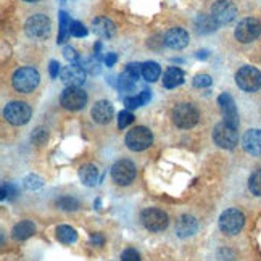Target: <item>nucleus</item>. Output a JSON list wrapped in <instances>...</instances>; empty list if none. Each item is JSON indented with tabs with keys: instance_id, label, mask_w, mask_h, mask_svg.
<instances>
[{
	"instance_id": "nucleus-1",
	"label": "nucleus",
	"mask_w": 261,
	"mask_h": 261,
	"mask_svg": "<svg viewBox=\"0 0 261 261\" xmlns=\"http://www.w3.org/2000/svg\"><path fill=\"white\" fill-rule=\"evenodd\" d=\"M39 81H41V76H39V71L31 66H24L19 68L18 71H15L12 83L13 87L18 90V92H33V90L39 86Z\"/></svg>"
},
{
	"instance_id": "nucleus-2",
	"label": "nucleus",
	"mask_w": 261,
	"mask_h": 261,
	"mask_svg": "<svg viewBox=\"0 0 261 261\" xmlns=\"http://www.w3.org/2000/svg\"><path fill=\"white\" fill-rule=\"evenodd\" d=\"M236 83L245 92H256L261 87V71L255 66H242L236 73Z\"/></svg>"
},
{
	"instance_id": "nucleus-3",
	"label": "nucleus",
	"mask_w": 261,
	"mask_h": 261,
	"mask_svg": "<svg viewBox=\"0 0 261 261\" xmlns=\"http://www.w3.org/2000/svg\"><path fill=\"white\" fill-rule=\"evenodd\" d=\"M245 224V216L236 208H229L219 216V229L227 236H236L242 230Z\"/></svg>"
},
{
	"instance_id": "nucleus-4",
	"label": "nucleus",
	"mask_w": 261,
	"mask_h": 261,
	"mask_svg": "<svg viewBox=\"0 0 261 261\" xmlns=\"http://www.w3.org/2000/svg\"><path fill=\"white\" fill-rule=\"evenodd\" d=\"M198 110L192 103H179L173 112V121L180 129H190L198 123Z\"/></svg>"
},
{
	"instance_id": "nucleus-5",
	"label": "nucleus",
	"mask_w": 261,
	"mask_h": 261,
	"mask_svg": "<svg viewBox=\"0 0 261 261\" xmlns=\"http://www.w3.org/2000/svg\"><path fill=\"white\" fill-rule=\"evenodd\" d=\"M213 140L215 144L221 148H234L239 142V133H237V127L230 126L227 123H219L216 124L215 130H213Z\"/></svg>"
},
{
	"instance_id": "nucleus-6",
	"label": "nucleus",
	"mask_w": 261,
	"mask_h": 261,
	"mask_svg": "<svg viewBox=\"0 0 261 261\" xmlns=\"http://www.w3.org/2000/svg\"><path fill=\"white\" fill-rule=\"evenodd\" d=\"M4 116L13 126L26 124L31 119V107L24 102H10L4 110Z\"/></svg>"
},
{
	"instance_id": "nucleus-7",
	"label": "nucleus",
	"mask_w": 261,
	"mask_h": 261,
	"mask_svg": "<svg viewBox=\"0 0 261 261\" xmlns=\"http://www.w3.org/2000/svg\"><path fill=\"white\" fill-rule=\"evenodd\" d=\"M152 142H153V136L144 126H137L126 134V145L130 150H134V152H142V150L148 148Z\"/></svg>"
},
{
	"instance_id": "nucleus-8",
	"label": "nucleus",
	"mask_w": 261,
	"mask_h": 261,
	"mask_svg": "<svg viewBox=\"0 0 261 261\" xmlns=\"http://www.w3.org/2000/svg\"><path fill=\"white\" fill-rule=\"evenodd\" d=\"M261 34V23L256 18H245L236 28V39L242 44L256 41Z\"/></svg>"
},
{
	"instance_id": "nucleus-9",
	"label": "nucleus",
	"mask_w": 261,
	"mask_h": 261,
	"mask_svg": "<svg viewBox=\"0 0 261 261\" xmlns=\"http://www.w3.org/2000/svg\"><path fill=\"white\" fill-rule=\"evenodd\" d=\"M60 103H62L63 108H66V110L77 112V110L86 107L87 94L81 87H66L62 92V97H60Z\"/></svg>"
},
{
	"instance_id": "nucleus-10",
	"label": "nucleus",
	"mask_w": 261,
	"mask_h": 261,
	"mask_svg": "<svg viewBox=\"0 0 261 261\" xmlns=\"http://www.w3.org/2000/svg\"><path fill=\"white\" fill-rule=\"evenodd\" d=\"M142 223L144 226L152 230V232H160V230H163L168 227V215L165 212H162V210L158 208H147L142 212Z\"/></svg>"
},
{
	"instance_id": "nucleus-11",
	"label": "nucleus",
	"mask_w": 261,
	"mask_h": 261,
	"mask_svg": "<svg viewBox=\"0 0 261 261\" xmlns=\"http://www.w3.org/2000/svg\"><path fill=\"white\" fill-rule=\"evenodd\" d=\"M136 177V166L129 160H119L112 168V179L118 186H129Z\"/></svg>"
},
{
	"instance_id": "nucleus-12",
	"label": "nucleus",
	"mask_w": 261,
	"mask_h": 261,
	"mask_svg": "<svg viewBox=\"0 0 261 261\" xmlns=\"http://www.w3.org/2000/svg\"><path fill=\"white\" fill-rule=\"evenodd\" d=\"M24 31L33 39H44L50 33V19L45 15H33L24 24Z\"/></svg>"
},
{
	"instance_id": "nucleus-13",
	"label": "nucleus",
	"mask_w": 261,
	"mask_h": 261,
	"mask_svg": "<svg viewBox=\"0 0 261 261\" xmlns=\"http://www.w3.org/2000/svg\"><path fill=\"white\" fill-rule=\"evenodd\" d=\"M236 15H237V8L229 0H218L212 7V16L219 26L230 23L236 18Z\"/></svg>"
},
{
	"instance_id": "nucleus-14",
	"label": "nucleus",
	"mask_w": 261,
	"mask_h": 261,
	"mask_svg": "<svg viewBox=\"0 0 261 261\" xmlns=\"http://www.w3.org/2000/svg\"><path fill=\"white\" fill-rule=\"evenodd\" d=\"M218 105L221 108V113H223L224 123L234 126V127H239V113H237V107H236L232 95L227 92L221 94L218 97Z\"/></svg>"
},
{
	"instance_id": "nucleus-15",
	"label": "nucleus",
	"mask_w": 261,
	"mask_h": 261,
	"mask_svg": "<svg viewBox=\"0 0 261 261\" xmlns=\"http://www.w3.org/2000/svg\"><path fill=\"white\" fill-rule=\"evenodd\" d=\"M60 77H62V81L68 87H79L86 83V69L79 65H69V66L62 68Z\"/></svg>"
},
{
	"instance_id": "nucleus-16",
	"label": "nucleus",
	"mask_w": 261,
	"mask_h": 261,
	"mask_svg": "<svg viewBox=\"0 0 261 261\" xmlns=\"http://www.w3.org/2000/svg\"><path fill=\"white\" fill-rule=\"evenodd\" d=\"M189 44V33L182 28H173L169 29L165 36V45L173 48V50H180Z\"/></svg>"
},
{
	"instance_id": "nucleus-17",
	"label": "nucleus",
	"mask_w": 261,
	"mask_h": 261,
	"mask_svg": "<svg viewBox=\"0 0 261 261\" xmlns=\"http://www.w3.org/2000/svg\"><path fill=\"white\" fill-rule=\"evenodd\" d=\"M92 118L98 124H108L113 118V105L107 100H100L92 107Z\"/></svg>"
},
{
	"instance_id": "nucleus-18",
	"label": "nucleus",
	"mask_w": 261,
	"mask_h": 261,
	"mask_svg": "<svg viewBox=\"0 0 261 261\" xmlns=\"http://www.w3.org/2000/svg\"><path fill=\"white\" fill-rule=\"evenodd\" d=\"M244 148L250 155L258 156L261 155V130L259 129H250L244 134L242 139Z\"/></svg>"
},
{
	"instance_id": "nucleus-19",
	"label": "nucleus",
	"mask_w": 261,
	"mask_h": 261,
	"mask_svg": "<svg viewBox=\"0 0 261 261\" xmlns=\"http://www.w3.org/2000/svg\"><path fill=\"white\" fill-rule=\"evenodd\" d=\"M195 230H197V221H195V218L187 216V215L179 218L177 224H176V232H177L179 237L192 236Z\"/></svg>"
},
{
	"instance_id": "nucleus-20",
	"label": "nucleus",
	"mask_w": 261,
	"mask_h": 261,
	"mask_svg": "<svg viewBox=\"0 0 261 261\" xmlns=\"http://www.w3.org/2000/svg\"><path fill=\"white\" fill-rule=\"evenodd\" d=\"M92 28L94 33L100 37L110 39L112 36H115V24L107 18H95L92 21Z\"/></svg>"
},
{
	"instance_id": "nucleus-21",
	"label": "nucleus",
	"mask_w": 261,
	"mask_h": 261,
	"mask_svg": "<svg viewBox=\"0 0 261 261\" xmlns=\"http://www.w3.org/2000/svg\"><path fill=\"white\" fill-rule=\"evenodd\" d=\"M184 83V73L180 71L179 68L176 66H171L166 69V73L163 76V86L166 89H174L177 86H180Z\"/></svg>"
},
{
	"instance_id": "nucleus-22",
	"label": "nucleus",
	"mask_w": 261,
	"mask_h": 261,
	"mask_svg": "<svg viewBox=\"0 0 261 261\" xmlns=\"http://www.w3.org/2000/svg\"><path fill=\"white\" fill-rule=\"evenodd\" d=\"M98 169L95 165H84L81 166V169H79V179L83 180V184L84 186H89V187H92L98 182Z\"/></svg>"
},
{
	"instance_id": "nucleus-23",
	"label": "nucleus",
	"mask_w": 261,
	"mask_h": 261,
	"mask_svg": "<svg viewBox=\"0 0 261 261\" xmlns=\"http://www.w3.org/2000/svg\"><path fill=\"white\" fill-rule=\"evenodd\" d=\"M218 23L213 19L212 15H198L195 19V28H197V33L200 34H208V33H213L218 29Z\"/></svg>"
},
{
	"instance_id": "nucleus-24",
	"label": "nucleus",
	"mask_w": 261,
	"mask_h": 261,
	"mask_svg": "<svg viewBox=\"0 0 261 261\" xmlns=\"http://www.w3.org/2000/svg\"><path fill=\"white\" fill-rule=\"evenodd\" d=\"M36 232V226L31 221H21V223H18L15 227H13V239L16 240H24V239H29L33 234Z\"/></svg>"
},
{
	"instance_id": "nucleus-25",
	"label": "nucleus",
	"mask_w": 261,
	"mask_h": 261,
	"mask_svg": "<svg viewBox=\"0 0 261 261\" xmlns=\"http://www.w3.org/2000/svg\"><path fill=\"white\" fill-rule=\"evenodd\" d=\"M60 29H58V44H63L66 42L68 36L71 34V19H69L66 12H60Z\"/></svg>"
},
{
	"instance_id": "nucleus-26",
	"label": "nucleus",
	"mask_w": 261,
	"mask_h": 261,
	"mask_svg": "<svg viewBox=\"0 0 261 261\" xmlns=\"http://www.w3.org/2000/svg\"><path fill=\"white\" fill-rule=\"evenodd\" d=\"M160 74H162V68H160L158 63H155V62H145V63H142V76H144L145 81L155 83L156 79L160 77Z\"/></svg>"
},
{
	"instance_id": "nucleus-27",
	"label": "nucleus",
	"mask_w": 261,
	"mask_h": 261,
	"mask_svg": "<svg viewBox=\"0 0 261 261\" xmlns=\"http://www.w3.org/2000/svg\"><path fill=\"white\" fill-rule=\"evenodd\" d=\"M150 97H152V94H150V90L144 89L139 95L124 97V105H126V108H137V107H142V105H145V103L148 102Z\"/></svg>"
},
{
	"instance_id": "nucleus-28",
	"label": "nucleus",
	"mask_w": 261,
	"mask_h": 261,
	"mask_svg": "<svg viewBox=\"0 0 261 261\" xmlns=\"http://www.w3.org/2000/svg\"><path fill=\"white\" fill-rule=\"evenodd\" d=\"M57 239L60 240L62 244H73L77 240V234L73 227L69 226H60L57 229Z\"/></svg>"
},
{
	"instance_id": "nucleus-29",
	"label": "nucleus",
	"mask_w": 261,
	"mask_h": 261,
	"mask_svg": "<svg viewBox=\"0 0 261 261\" xmlns=\"http://www.w3.org/2000/svg\"><path fill=\"white\" fill-rule=\"evenodd\" d=\"M137 79L139 77H136L134 74H130L129 71H126V69H124V71L121 73V76H119L118 83H119V87H121L123 90H126V92H129V90H133L136 87Z\"/></svg>"
},
{
	"instance_id": "nucleus-30",
	"label": "nucleus",
	"mask_w": 261,
	"mask_h": 261,
	"mask_svg": "<svg viewBox=\"0 0 261 261\" xmlns=\"http://www.w3.org/2000/svg\"><path fill=\"white\" fill-rule=\"evenodd\" d=\"M248 189H250V192H252L253 195L261 197V169H256V171L250 176Z\"/></svg>"
},
{
	"instance_id": "nucleus-31",
	"label": "nucleus",
	"mask_w": 261,
	"mask_h": 261,
	"mask_svg": "<svg viewBox=\"0 0 261 261\" xmlns=\"http://www.w3.org/2000/svg\"><path fill=\"white\" fill-rule=\"evenodd\" d=\"M86 71H89V73H92V74H97V73H100V60L95 57V58H92V57H87V58H83V65H81Z\"/></svg>"
},
{
	"instance_id": "nucleus-32",
	"label": "nucleus",
	"mask_w": 261,
	"mask_h": 261,
	"mask_svg": "<svg viewBox=\"0 0 261 261\" xmlns=\"http://www.w3.org/2000/svg\"><path fill=\"white\" fill-rule=\"evenodd\" d=\"M133 121H134V115L130 113V112H127V110H123V112H119V115H118V127L119 129L127 127Z\"/></svg>"
},
{
	"instance_id": "nucleus-33",
	"label": "nucleus",
	"mask_w": 261,
	"mask_h": 261,
	"mask_svg": "<svg viewBox=\"0 0 261 261\" xmlns=\"http://www.w3.org/2000/svg\"><path fill=\"white\" fill-rule=\"evenodd\" d=\"M58 206L63 208V210H68V212H71V210L79 208V202L73 197H63V198L58 200Z\"/></svg>"
},
{
	"instance_id": "nucleus-34",
	"label": "nucleus",
	"mask_w": 261,
	"mask_h": 261,
	"mask_svg": "<svg viewBox=\"0 0 261 261\" xmlns=\"http://www.w3.org/2000/svg\"><path fill=\"white\" fill-rule=\"evenodd\" d=\"M212 83H213V79L210 74H198L194 79L195 87H208V86H212Z\"/></svg>"
},
{
	"instance_id": "nucleus-35",
	"label": "nucleus",
	"mask_w": 261,
	"mask_h": 261,
	"mask_svg": "<svg viewBox=\"0 0 261 261\" xmlns=\"http://www.w3.org/2000/svg\"><path fill=\"white\" fill-rule=\"evenodd\" d=\"M71 34L74 37H84V36H87V29L81 21H73L71 23Z\"/></svg>"
},
{
	"instance_id": "nucleus-36",
	"label": "nucleus",
	"mask_w": 261,
	"mask_h": 261,
	"mask_svg": "<svg viewBox=\"0 0 261 261\" xmlns=\"http://www.w3.org/2000/svg\"><path fill=\"white\" fill-rule=\"evenodd\" d=\"M121 261H140V255L134 248H126L121 253Z\"/></svg>"
},
{
	"instance_id": "nucleus-37",
	"label": "nucleus",
	"mask_w": 261,
	"mask_h": 261,
	"mask_svg": "<svg viewBox=\"0 0 261 261\" xmlns=\"http://www.w3.org/2000/svg\"><path fill=\"white\" fill-rule=\"evenodd\" d=\"M16 194H18V190H16V187L13 186V184H8V182H5L4 186H2V198H15L16 197Z\"/></svg>"
},
{
	"instance_id": "nucleus-38",
	"label": "nucleus",
	"mask_w": 261,
	"mask_h": 261,
	"mask_svg": "<svg viewBox=\"0 0 261 261\" xmlns=\"http://www.w3.org/2000/svg\"><path fill=\"white\" fill-rule=\"evenodd\" d=\"M24 186L28 187V189H39L42 186V179L41 177H37V176H28L26 179H24Z\"/></svg>"
},
{
	"instance_id": "nucleus-39",
	"label": "nucleus",
	"mask_w": 261,
	"mask_h": 261,
	"mask_svg": "<svg viewBox=\"0 0 261 261\" xmlns=\"http://www.w3.org/2000/svg\"><path fill=\"white\" fill-rule=\"evenodd\" d=\"M63 57L68 60V62H71V63H76L77 60H79V55H77V52L73 47H65L63 48Z\"/></svg>"
},
{
	"instance_id": "nucleus-40",
	"label": "nucleus",
	"mask_w": 261,
	"mask_h": 261,
	"mask_svg": "<svg viewBox=\"0 0 261 261\" xmlns=\"http://www.w3.org/2000/svg\"><path fill=\"white\" fill-rule=\"evenodd\" d=\"M48 71H50V77H54V79H55L60 73H62V69H60L58 62L52 60V62H50V66H48Z\"/></svg>"
},
{
	"instance_id": "nucleus-41",
	"label": "nucleus",
	"mask_w": 261,
	"mask_h": 261,
	"mask_svg": "<svg viewBox=\"0 0 261 261\" xmlns=\"http://www.w3.org/2000/svg\"><path fill=\"white\" fill-rule=\"evenodd\" d=\"M103 62H105L107 66H113V65L118 62V55H116V54H108V55L105 57Z\"/></svg>"
},
{
	"instance_id": "nucleus-42",
	"label": "nucleus",
	"mask_w": 261,
	"mask_h": 261,
	"mask_svg": "<svg viewBox=\"0 0 261 261\" xmlns=\"http://www.w3.org/2000/svg\"><path fill=\"white\" fill-rule=\"evenodd\" d=\"M103 242H105V240H103V237L100 236V234H92V244L94 245H102Z\"/></svg>"
},
{
	"instance_id": "nucleus-43",
	"label": "nucleus",
	"mask_w": 261,
	"mask_h": 261,
	"mask_svg": "<svg viewBox=\"0 0 261 261\" xmlns=\"http://www.w3.org/2000/svg\"><path fill=\"white\" fill-rule=\"evenodd\" d=\"M197 57H198V58H206V50H203V52H198Z\"/></svg>"
},
{
	"instance_id": "nucleus-44",
	"label": "nucleus",
	"mask_w": 261,
	"mask_h": 261,
	"mask_svg": "<svg viewBox=\"0 0 261 261\" xmlns=\"http://www.w3.org/2000/svg\"><path fill=\"white\" fill-rule=\"evenodd\" d=\"M24 2H29V4H34V2H37V0H24Z\"/></svg>"
}]
</instances>
